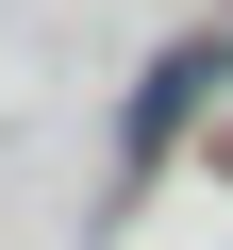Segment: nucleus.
Listing matches in <instances>:
<instances>
[{
    "label": "nucleus",
    "mask_w": 233,
    "mask_h": 250,
    "mask_svg": "<svg viewBox=\"0 0 233 250\" xmlns=\"http://www.w3.org/2000/svg\"><path fill=\"white\" fill-rule=\"evenodd\" d=\"M216 67H233V34H183V50L150 67V100H134V134H116V167H150V150L183 134V117H200V83H216Z\"/></svg>",
    "instance_id": "f257e3e1"
}]
</instances>
